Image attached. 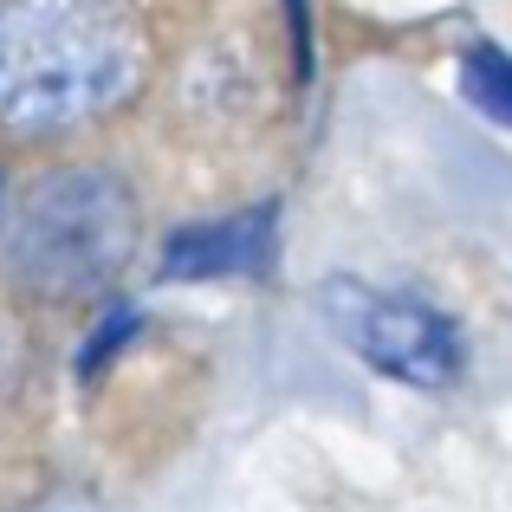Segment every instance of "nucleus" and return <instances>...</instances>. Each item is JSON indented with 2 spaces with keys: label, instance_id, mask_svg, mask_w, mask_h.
I'll return each mask as SVG.
<instances>
[{
  "label": "nucleus",
  "instance_id": "obj_3",
  "mask_svg": "<svg viewBox=\"0 0 512 512\" xmlns=\"http://www.w3.org/2000/svg\"><path fill=\"white\" fill-rule=\"evenodd\" d=\"M318 312L338 338L357 350L370 370L396 376L415 389H448L461 376V338L441 312H428L422 299H396V292H376L363 279H325L318 292Z\"/></svg>",
  "mask_w": 512,
  "mask_h": 512
},
{
  "label": "nucleus",
  "instance_id": "obj_2",
  "mask_svg": "<svg viewBox=\"0 0 512 512\" xmlns=\"http://www.w3.org/2000/svg\"><path fill=\"white\" fill-rule=\"evenodd\" d=\"M137 240L124 182L104 169H52L20 195L13 214V279L39 299H85L117 279Z\"/></svg>",
  "mask_w": 512,
  "mask_h": 512
},
{
  "label": "nucleus",
  "instance_id": "obj_4",
  "mask_svg": "<svg viewBox=\"0 0 512 512\" xmlns=\"http://www.w3.org/2000/svg\"><path fill=\"white\" fill-rule=\"evenodd\" d=\"M273 266V208L227 214L208 227H175L163 247V279L188 286V279H240Z\"/></svg>",
  "mask_w": 512,
  "mask_h": 512
},
{
  "label": "nucleus",
  "instance_id": "obj_6",
  "mask_svg": "<svg viewBox=\"0 0 512 512\" xmlns=\"http://www.w3.org/2000/svg\"><path fill=\"white\" fill-rule=\"evenodd\" d=\"M130 331H137V318H130V312H117V318H111V325H104V338H98V350H85V376H91V370H98V363H104V357H111V350H117V344H124V338H130Z\"/></svg>",
  "mask_w": 512,
  "mask_h": 512
},
{
  "label": "nucleus",
  "instance_id": "obj_1",
  "mask_svg": "<svg viewBox=\"0 0 512 512\" xmlns=\"http://www.w3.org/2000/svg\"><path fill=\"white\" fill-rule=\"evenodd\" d=\"M143 72V39L111 0H0V124L65 130L111 111Z\"/></svg>",
  "mask_w": 512,
  "mask_h": 512
},
{
  "label": "nucleus",
  "instance_id": "obj_5",
  "mask_svg": "<svg viewBox=\"0 0 512 512\" xmlns=\"http://www.w3.org/2000/svg\"><path fill=\"white\" fill-rule=\"evenodd\" d=\"M461 85H467V98H474L493 124H512V59L500 46H474V52H467Z\"/></svg>",
  "mask_w": 512,
  "mask_h": 512
}]
</instances>
